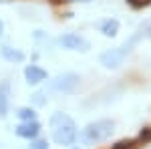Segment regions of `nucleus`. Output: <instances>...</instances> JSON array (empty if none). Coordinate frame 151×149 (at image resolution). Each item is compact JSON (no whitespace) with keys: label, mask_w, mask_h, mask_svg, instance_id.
<instances>
[{"label":"nucleus","mask_w":151,"mask_h":149,"mask_svg":"<svg viewBox=\"0 0 151 149\" xmlns=\"http://www.w3.org/2000/svg\"><path fill=\"white\" fill-rule=\"evenodd\" d=\"M139 30L143 32V36H147V38H151V18H149V20H145V22H143V26H141Z\"/></svg>","instance_id":"obj_15"},{"label":"nucleus","mask_w":151,"mask_h":149,"mask_svg":"<svg viewBox=\"0 0 151 149\" xmlns=\"http://www.w3.org/2000/svg\"><path fill=\"white\" fill-rule=\"evenodd\" d=\"M127 4L131 6V8L139 10V8H145V6H149L151 0H127Z\"/></svg>","instance_id":"obj_12"},{"label":"nucleus","mask_w":151,"mask_h":149,"mask_svg":"<svg viewBox=\"0 0 151 149\" xmlns=\"http://www.w3.org/2000/svg\"><path fill=\"white\" fill-rule=\"evenodd\" d=\"M139 141H141V143H149V141H151V127H145V129H141Z\"/></svg>","instance_id":"obj_14"},{"label":"nucleus","mask_w":151,"mask_h":149,"mask_svg":"<svg viewBox=\"0 0 151 149\" xmlns=\"http://www.w3.org/2000/svg\"><path fill=\"white\" fill-rule=\"evenodd\" d=\"M79 81H81V77L77 73H63L50 81V89L57 93H73L79 87Z\"/></svg>","instance_id":"obj_4"},{"label":"nucleus","mask_w":151,"mask_h":149,"mask_svg":"<svg viewBox=\"0 0 151 149\" xmlns=\"http://www.w3.org/2000/svg\"><path fill=\"white\" fill-rule=\"evenodd\" d=\"M141 36H143V32H137L135 36H131L129 38V42H125V45L117 46V48H109V50H105L103 55H101V65H103L105 69H119L121 65H123V60L127 58V55L131 53V48L135 46V42L139 40Z\"/></svg>","instance_id":"obj_2"},{"label":"nucleus","mask_w":151,"mask_h":149,"mask_svg":"<svg viewBox=\"0 0 151 149\" xmlns=\"http://www.w3.org/2000/svg\"><path fill=\"white\" fill-rule=\"evenodd\" d=\"M50 133L58 145H73L77 139V125L67 113H55L50 117Z\"/></svg>","instance_id":"obj_1"},{"label":"nucleus","mask_w":151,"mask_h":149,"mask_svg":"<svg viewBox=\"0 0 151 149\" xmlns=\"http://www.w3.org/2000/svg\"><path fill=\"white\" fill-rule=\"evenodd\" d=\"M16 115H18V119H22V121H32V119H36L35 109H30V107H20Z\"/></svg>","instance_id":"obj_11"},{"label":"nucleus","mask_w":151,"mask_h":149,"mask_svg":"<svg viewBox=\"0 0 151 149\" xmlns=\"http://www.w3.org/2000/svg\"><path fill=\"white\" fill-rule=\"evenodd\" d=\"M58 45L67 50H79V53H87L91 48L89 40L83 38L81 35H77V32H67V35L58 36Z\"/></svg>","instance_id":"obj_5"},{"label":"nucleus","mask_w":151,"mask_h":149,"mask_svg":"<svg viewBox=\"0 0 151 149\" xmlns=\"http://www.w3.org/2000/svg\"><path fill=\"white\" fill-rule=\"evenodd\" d=\"M47 71L40 69L38 65H28L26 69H24V79L28 85H38V83H42V81L47 79Z\"/></svg>","instance_id":"obj_7"},{"label":"nucleus","mask_w":151,"mask_h":149,"mask_svg":"<svg viewBox=\"0 0 151 149\" xmlns=\"http://www.w3.org/2000/svg\"><path fill=\"white\" fill-rule=\"evenodd\" d=\"M70 2H91V0H70Z\"/></svg>","instance_id":"obj_16"},{"label":"nucleus","mask_w":151,"mask_h":149,"mask_svg":"<svg viewBox=\"0 0 151 149\" xmlns=\"http://www.w3.org/2000/svg\"><path fill=\"white\" fill-rule=\"evenodd\" d=\"M10 109V83H0V117H6Z\"/></svg>","instance_id":"obj_8"},{"label":"nucleus","mask_w":151,"mask_h":149,"mask_svg":"<svg viewBox=\"0 0 151 149\" xmlns=\"http://www.w3.org/2000/svg\"><path fill=\"white\" fill-rule=\"evenodd\" d=\"M0 55L4 60L8 63H22L24 60V53L18 48H10V46H0Z\"/></svg>","instance_id":"obj_9"},{"label":"nucleus","mask_w":151,"mask_h":149,"mask_svg":"<svg viewBox=\"0 0 151 149\" xmlns=\"http://www.w3.org/2000/svg\"><path fill=\"white\" fill-rule=\"evenodd\" d=\"M113 129H115V123L111 119H99L83 129V139L87 143H101V141H107L111 137Z\"/></svg>","instance_id":"obj_3"},{"label":"nucleus","mask_w":151,"mask_h":149,"mask_svg":"<svg viewBox=\"0 0 151 149\" xmlns=\"http://www.w3.org/2000/svg\"><path fill=\"white\" fill-rule=\"evenodd\" d=\"M0 2H8V0H0Z\"/></svg>","instance_id":"obj_18"},{"label":"nucleus","mask_w":151,"mask_h":149,"mask_svg":"<svg viewBox=\"0 0 151 149\" xmlns=\"http://www.w3.org/2000/svg\"><path fill=\"white\" fill-rule=\"evenodd\" d=\"M30 149H48L47 139H32V143H30Z\"/></svg>","instance_id":"obj_13"},{"label":"nucleus","mask_w":151,"mask_h":149,"mask_svg":"<svg viewBox=\"0 0 151 149\" xmlns=\"http://www.w3.org/2000/svg\"><path fill=\"white\" fill-rule=\"evenodd\" d=\"M2 28H4V26H2V20H0V35H2Z\"/></svg>","instance_id":"obj_17"},{"label":"nucleus","mask_w":151,"mask_h":149,"mask_svg":"<svg viewBox=\"0 0 151 149\" xmlns=\"http://www.w3.org/2000/svg\"><path fill=\"white\" fill-rule=\"evenodd\" d=\"M40 133V123L36 121V119H32V121H22L20 125L16 127V135L22 139H36V135Z\"/></svg>","instance_id":"obj_6"},{"label":"nucleus","mask_w":151,"mask_h":149,"mask_svg":"<svg viewBox=\"0 0 151 149\" xmlns=\"http://www.w3.org/2000/svg\"><path fill=\"white\" fill-rule=\"evenodd\" d=\"M101 32H103V36H107V38L117 36V32H119V20H115V18L103 20V22H101Z\"/></svg>","instance_id":"obj_10"}]
</instances>
